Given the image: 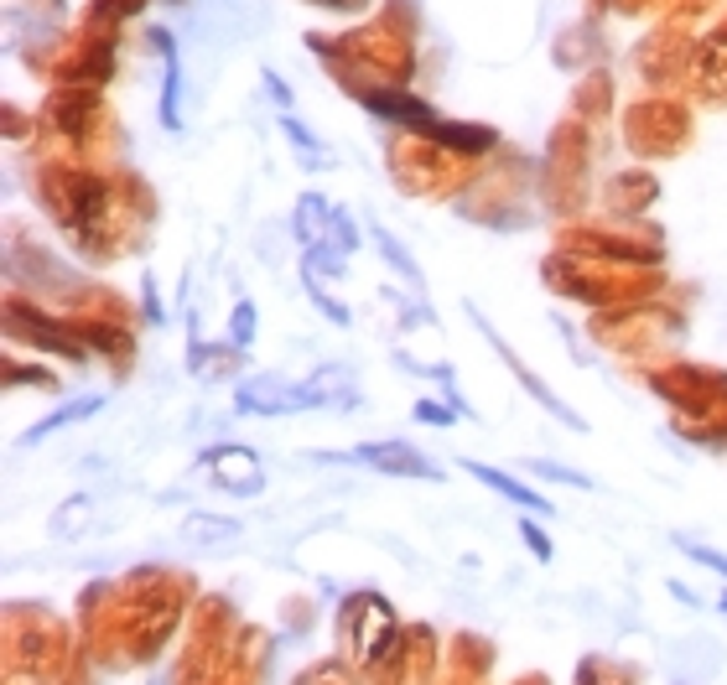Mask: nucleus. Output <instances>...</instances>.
<instances>
[{
    "instance_id": "f257e3e1",
    "label": "nucleus",
    "mask_w": 727,
    "mask_h": 685,
    "mask_svg": "<svg viewBox=\"0 0 727 685\" xmlns=\"http://www.w3.org/2000/svg\"><path fill=\"white\" fill-rule=\"evenodd\" d=\"M296 235L307 239V250H313L328 271H343V260L354 255V229H349V218L317 193H307L296 203Z\"/></svg>"
},
{
    "instance_id": "f03ea898",
    "label": "nucleus",
    "mask_w": 727,
    "mask_h": 685,
    "mask_svg": "<svg viewBox=\"0 0 727 685\" xmlns=\"http://www.w3.org/2000/svg\"><path fill=\"white\" fill-rule=\"evenodd\" d=\"M239 411H245V415L313 411V395H307V385H286V379L255 374V379H239Z\"/></svg>"
},
{
    "instance_id": "7ed1b4c3",
    "label": "nucleus",
    "mask_w": 727,
    "mask_h": 685,
    "mask_svg": "<svg viewBox=\"0 0 727 685\" xmlns=\"http://www.w3.org/2000/svg\"><path fill=\"white\" fill-rule=\"evenodd\" d=\"M468 317H473V322H478V328H484V338H489V349L499 353L504 364H510V369H514V379H520V385H525V390H531L535 400H541V406H546V411L556 415V421H561V426H571V431H582V426H588V421H582V415L571 411V406H567V400H561V395H556V390H546V385H541V379H535V374L525 369V364H520V353H514L510 343H504V338L493 333L489 322H484V312H478V307H468Z\"/></svg>"
},
{
    "instance_id": "20e7f679",
    "label": "nucleus",
    "mask_w": 727,
    "mask_h": 685,
    "mask_svg": "<svg viewBox=\"0 0 727 685\" xmlns=\"http://www.w3.org/2000/svg\"><path fill=\"white\" fill-rule=\"evenodd\" d=\"M354 463H364L374 472H390V478H442V468L427 463L406 442H364V447H354Z\"/></svg>"
},
{
    "instance_id": "39448f33",
    "label": "nucleus",
    "mask_w": 727,
    "mask_h": 685,
    "mask_svg": "<svg viewBox=\"0 0 727 685\" xmlns=\"http://www.w3.org/2000/svg\"><path fill=\"white\" fill-rule=\"evenodd\" d=\"M203 463H208V478L229 493H260V483H265V472H260L250 447H214Z\"/></svg>"
},
{
    "instance_id": "423d86ee",
    "label": "nucleus",
    "mask_w": 727,
    "mask_h": 685,
    "mask_svg": "<svg viewBox=\"0 0 727 685\" xmlns=\"http://www.w3.org/2000/svg\"><path fill=\"white\" fill-rule=\"evenodd\" d=\"M463 468L478 478V483H489L493 493H504L510 504H520V510H531V514H550L556 504H550L546 493H535V489H525L520 478H510V472H499V468H484V463H473V457H463Z\"/></svg>"
},
{
    "instance_id": "0eeeda50",
    "label": "nucleus",
    "mask_w": 727,
    "mask_h": 685,
    "mask_svg": "<svg viewBox=\"0 0 727 685\" xmlns=\"http://www.w3.org/2000/svg\"><path fill=\"white\" fill-rule=\"evenodd\" d=\"M364 104H370L374 115H390V119H400V125H416V130H427V136H436V125H442V119L411 94H370Z\"/></svg>"
},
{
    "instance_id": "6e6552de",
    "label": "nucleus",
    "mask_w": 727,
    "mask_h": 685,
    "mask_svg": "<svg viewBox=\"0 0 727 685\" xmlns=\"http://www.w3.org/2000/svg\"><path fill=\"white\" fill-rule=\"evenodd\" d=\"M99 406H104V395H83L79 406H63L58 415H47V421H42V426H32V431H26V436H21V447H32V442H42V436H53V431L73 426V421H79V415H94Z\"/></svg>"
},
{
    "instance_id": "1a4fd4ad",
    "label": "nucleus",
    "mask_w": 727,
    "mask_h": 685,
    "mask_svg": "<svg viewBox=\"0 0 727 685\" xmlns=\"http://www.w3.org/2000/svg\"><path fill=\"white\" fill-rule=\"evenodd\" d=\"M182 535H188V540H235L239 525L235 520H208V514H197V520H188Z\"/></svg>"
},
{
    "instance_id": "9d476101",
    "label": "nucleus",
    "mask_w": 727,
    "mask_h": 685,
    "mask_svg": "<svg viewBox=\"0 0 727 685\" xmlns=\"http://www.w3.org/2000/svg\"><path fill=\"white\" fill-rule=\"evenodd\" d=\"M374 239H379V250H385V260H390L395 271L406 275V281H411L416 292H421V271H416V260H411V255H406V250H400V244H395V239H390V235H385V229H374Z\"/></svg>"
},
{
    "instance_id": "9b49d317",
    "label": "nucleus",
    "mask_w": 727,
    "mask_h": 685,
    "mask_svg": "<svg viewBox=\"0 0 727 685\" xmlns=\"http://www.w3.org/2000/svg\"><path fill=\"white\" fill-rule=\"evenodd\" d=\"M281 130H286V140H292L296 151H302V161H307V167H322V146L307 136V125H296V119L286 115V119H281Z\"/></svg>"
},
{
    "instance_id": "f8f14e48",
    "label": "nucleus",
    "mask_w": 727,
    "mask_h": 685,
    "mask_svg": "<svg viewBox=\"0 0 727 685\" xmlns=\"http://www.w3.org/2000/svg\"><path fill=\"white\" fill-rule=\"evenodd\" d=\"M302 281H307V292H313V307H317V312H328L338 328H343V322H349V312L338 307L333 296H322V286H317V265H307V271H302Z\"/></svg>"
},
{
    "instance_id": "ddd939ff",
    "label": "nucleus",
    "mask_w": 727,
    "mask_h": 685,
    "mask_svg": "<svg viewBox=\"0 0 727 685\" xmlns=\"http://www.w3.org/2000/svg\"><path fill=\"white\" fill-rule=\"evenodd\" d=\"M531 472H541V478H556V483H571V489H592V478H588V472L556 468V463H531Z\"/></svg>"
},
{
    "instance_id": "4468645a",
    "label": "nucleus",
    "mask_w": 727,
    "mask_h": 685,
    "mask_svg": "<svg viewBox=\"0 0 727 685\" xmlns=\"http://www.w3.org/2000/svg\"><path fill=\"white\" fill-rule=\"evenodd\" d=\"M675 546L686 550L691 561H702V567H712V571H723V576H727V556H723V550H712V546H691V540H675Z\"/></svg>"
},
{
    "instance_id": "2eb2a0df",
    "label": "nucleus",
    "mask_w": 727,
    "mask_h": 685,
    "mask_svg": "<svg viewBox=\"0 0 727 685\" xmlns=\"http://www.w3.org/2000/svg\"><path fill=\"white\" fill-rule=\"evenodd\" d=\"M250 333H255V307H250V301H239V312H235V349H245V343H250Z\"/></svg>"
},
{
    "instance_id": "dca6fc26",
    "label": "nucleus",
    "mask_w": 727,
    "mask_h": 685,
    "mask_svg": "<svg viewBox=\"0 0 727 685\" xmlns=\"http://www.w3.org/2000/svg\"><path fill=\"white\" fill-rule=\"evenodd\" d=\"M416 415H421L427 426H453V406H436V400H421Z\"/></svg>"
},
{
    "instance_id": "f3484780",
    "label": "nucleus",
    "mask_w": 727,
    "mask_h": 685,
    "mask_svg": "<svg viewBox=\"0 0 727 685\" xmlns=\"http://www.w3.org/2000/svg\"><path fill=\"white\" fill-rule=\"evenodd\" d=\"M520 535H525V546L535 550V561H550V540H546V535H541V529L531 525V520H525V525H520Z\"/></svg>"
},
{
    "instance_id": "a211bd4d",
    "label": "nucleus",
    "mask_w": 727,
    "mask_h": 685,
    "mask_svg": "<svg viewBox=\"0 0 727 685\" xmlns=\"http://www.w3.org/2000/svg\"><path fill=\"white\" fill-rule=\"evenodd\" d=\"M717 607H723V613H727V592H723V603H717Z\"/></svg>"
}]
</instances>
